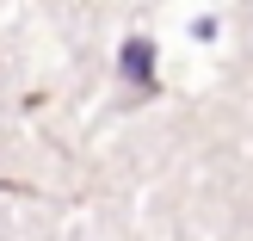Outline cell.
<instances>
[{"label":"cell","instance_id":"cell-1","mask_svg":"<svg viewBox=\"0 0 253 241\" xmlns=\"http://www.w3.org/2000/svg\"><path fill=\"white\" fill-rule=\"evenodd\" d=\"M124 74H130L142 93H155V56H148L142 37H136V44H124Z\"/></svg>","mask_w":253,"mask_h":241}]
</instances>
